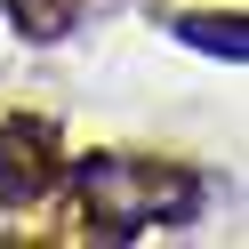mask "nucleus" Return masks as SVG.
Segmentation results:
<instances>
[{
    "mask_svg": "<svg viewBox=\"0 0 249 249\" xmlns=\"http://www.w3.org/2000/svg\"><path fill=\"white\" fill-rule=\"evenodd\" d=\"M177 33L193 40V49L225 56V65H241V56H249V40H241V17H177Z\"/></svg>",
    "mask_w": 249,
    "mask_h": 249,
    "instance_id": "nucleus-3",
    "label": "nucleus"
},
{
    "mask_svg": "<svg viewBox=\"0 0 249 249\" xmlns=\"http://www.w3.org/2000/svg\"><path fill=\"white\" fill-rule=\"evenodd\" d=\"M81 193H89V217H97L113 241L145 225H185L201 209V185L185 169H161V161H121V153H89L81 161Z\"/></svg>",
    "mask_w": 249,
    "mask_h": 249,
    "instance_id": "nucleus-1",
    "label": "nucleus"
},
{
    "mask_svg": "<svg viewBox=\"0 0 249 249\" xmlns=\"http://www.w3.org/2000/svg\"><path fill=\"white\" fill-rule=\"evenodd\" d=\"M8 24L24 40H65L81 24V0H8Z\"/></svg>",
    "mask_w": 249,
    "mask_h": 249,
    "instance_id": "nucleus-2",
    "label": "nucleus"
}]
</instances>
